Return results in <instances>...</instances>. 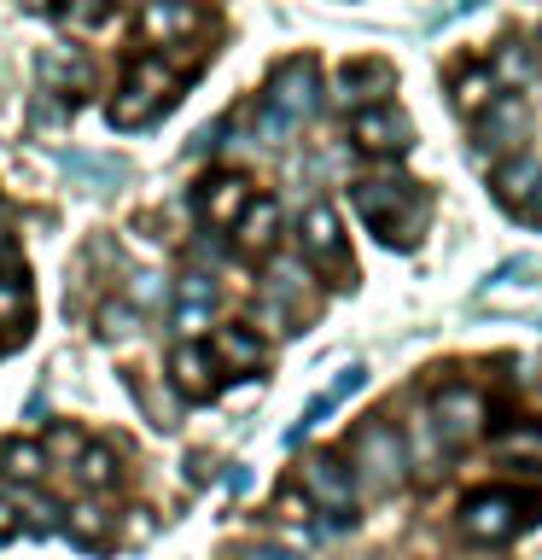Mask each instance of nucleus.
<instances>
[{
	"instance_id": "9",
	"label": "nucleus",
	"mask_w": 542,
	"mask_h": 560,
	"mask_svg": "<svg viewBox=\"0 0 542 560\" xmlns=\"http://www.w3.org/2000/svg\"><path fill=\"white\" fill-rule=\"evenodd\" d=\"M409 117L397 112V105H374V112H362L356 117V147L362 152H379V158H397V152H409Z\"/></svg>"
},
{
	"instance_id": "3",
	"label": "nucleus",
	"mask_w": 542,
	"mask_h": 560,
	"mask_svg": "<svg viewBox=\"0 0 542 560\" xmlns=\"http://www.w3.org/2000/svg\"><path fill=\"white\" fill-rule=\"evenodd\" d=\"M531 520H537V497H519V490H502V485L472 490V497L461 502V532L472 542H507Z\"/></svg>"
},
{
	"instance_id": "16",
	"label": "nucleus",
	"mask_w": 542,
	"mask_h": 560,
	"mask_svg": "<svg viewBox=\"0 0 542 560\" xmlns=\"http://www.w3.org/2000/svg\"><path fill=\"white\" fill-rule=\"evenodd\" d=\"M210 357H222V362H234L239 374H251V368H262V339H257L251 327H222Z\"/></svg>"
},
{
	"instance_id": "29",
	"label": "nucleus",
	"mask_w": 542,
	"mask_h": 560,
	"mask_svg": "<svg viewBox=\"0 0 542 560\" xmlns=\"http://www.w3.org/2000/svg\"><path fill=\"white\" fill-rule=\"evenodd\" d=\"M7 537H17V508L0 497V542H7Z\"/></svg>"
},
{
	"instance_id": "26",
	"label": "nucleus",
	"mask_w": 542,
	"mask_h": 560,
	"mask_svg": "<svg viewBox=\"0 0 542 560\" xmlns=\"http://www.w3.org/2000/svg\"><path fill=\"white\" fill-rule=\"evenodd\" d=\"M82 479L87 485H111L117 479V462L105 450H82Z\"/></svg>"
},
{
	"instance_id": "25",
	"label": "nucleus",
	"mask_w": 542,
	"mask_h": 560,
	"mask_svg": "<svg viewBox=\"0 0 542 560\" xmlns=\"http://www.w3.org/2000/svg\"><path fill=\"white\" fill-rule=\"evenodd\" d=\"M64 532L87 549V542H99V537H105V514H99L94 502H76V508H70V520H64Z\"/></svg>"
},
{
	"instance_id": "4",
	"label": "nucleus",
	"mask_w": 542,
	"mask_h": 560,
	"mask_svg": "<svg viewBox=\"0 0 542 560\" xmlns=\"http://www.w3.org/2000/svg\"><path fill=\"white\" fill-rule=\"evenodd\" d=\"M175 88H181V77H175L164 59H140L134 77L122 82V94L111 100V122L117 129H146V122L175 100Z\"/></svg>"
},
{
	"instance_id": "18",
	"label": "nucleus",
	"mask_w": 542,
	"mask_h": 560,
	"mask_svg": "<svg viewBox=\"0 0 542 560\" xmlns=\"http://www.w3.org/2000/svg\"><path fill=\"white\" fill-rule=\"evenodd\" d=\"M64 170H70V182H82L87 192H111L122 182V164L117 158H87V152H70L64 158Z\"/></svg>"
},
{
	"instance_id": "14",
	"label": "nucleus",
	"mask_w": 542,
	"mask_h": 560,
	"mask_svg": "<svg viewBox=\"0 0 542 560\" xmlns=\"http://www.w3.org/2000/svg\"><path fill=\"white\" fill-rule=\"evenodd\" d=\"M385 88H391V70L374 65V59H356V65H344V70H339V100H344V105L379 100Z\"/></svg>"
},
{
	"instance_id": "11",
	"label": "nucleus",
	"mask_w": 542,
	"mask_h": 560,
	"mask_svg": "<svg viewBox=\"0 0 542 560\" xmlns=\"http://www.w3.org/2000/svg\"><path fill=\"white\" fill-rule=\"evenodd\" d=\"M362 374H367V368H362V362H350V368H344V374H339V380H332V385H327V392H321V397H309V409H304V420H297V427L286 432V444H297V438H304L309 427H321V420H327V415H339V409H344V402H350V397H356V392H362Z\"/></svg>"
},
{
	"instance_id": "27",
	"label": "nucleus",
	"mask_w": 542,
	"mask_h": 560,
	"mask_svg": "<svg viewBox=\"0 0 542 560\" xmlns=\"http://www.w3.org/2000/svg\"><path fill=\"white\" fill-rule=\"evenodd\" d=\"M490 77H514V82H525V77H531V65H525V52H519L514 42H507V47L496 52V70H490Z\"/></svg>"
},
{
	"instance_id": "23",
	"label": "nucleus",
	"mask_w": 542,
	"mask_h": 560,
	"mask_svg": "<svg viewBox=\"0 0 542 560\" xmlns=\"http://www.w3.org/2000/svg\"><path fill=\"white\" fill-rule=\"evenodd\" d=\"M490 82H496V77H490L484 65H479V70H467V77L455 82V100H461V112H472V117H484V112H490Z\"/></svg>"
},
{
	"instance_id": "12",
	"label": "nucleus",
	"mask_w": 542,
	"mask_h": 560,
	"mask_svg": "<svg viewBox=\"0 0 542 560\" xmlns=\"http://www.w3.org/2000/svg\"><path fill=\"white\" fill-rule=\"evenodd\" d=\"M169 374H175V385H181L187 397H216V357L210 350H199V345H181L169 357Z\"/></svg>"
},
{
	"instance_id": "2",
	"label": "nucleus",
	"mask_w": 542,
	"mask_h": 560,
	"mask_svg": "<svg viewBox=\"0 0 542 560\" xmlns=\"http://www.w3.org/2000/svg\"><path fill=\"white\" fill-rule=\"evenodd\" d=\"M315 105H321V70H315V59H286L269 82V105L257 117V135L269 147H280V140H292L297 122L315 117Z\"/></svg>"
},
{
	"instance_id": "8",
	"label": "nucleus",
	"mask_w": 542,
	"mask_h": 560,
	"mask_svg": "<svg viewBox=\"0 0 542 560\" xmlns=\"http://www.w3.org/2000/svg\"><path fill=\"white\" fill-rule=\"evenodd\" d=\"M297 240H304V257L309 262H332L339 275H350V257H344V234H339V217H332L327 205H309L304 222H297Z\"/></svg>"
},
{
	"instance_id": "19",
	"label": "nucleus",
	"mask_w": 542,
	"mask_h": 560,
	"mask_svg": "<svg viewBox=\"0 0 542 560\" xmlns=\"http://www.w3.org/2000/svg\"><path fill=\"white\" fill-rule=\"evenodd\" d=\"M42 467H47V455L35 450L30 438H12V444H0V479L30 485V479H42Z\"/></svg>"
},
{
	"instance_id": "1",
	"label": "nucleus",
	"mask_w": 542,
	"mask_h": 560,
	"mask_svg": "<svg viewBox=\"0 0 542 560\" xmlns=\"http://www.w3.org/2000/svg\"><path fill=\"white\" fill-rule=\"evenodd\" d=\"M350 199H356V210L379 228L385 245H409L414 228L426 222V192L414 182H402V175H367V182L350 187Z\"/></svg>"
},
{
	"instance_id": "28",
	"label": "nucleus",
	"mask_w": 542,
	"mask_h": 560,
	"mask_svg": "<svg viewBox=\"0 0 542 560\" xmlns=\"http://www.w3.org/2000/svg\"><path fill=\"white\" fill-rule=\"evenodd\" d=\"M157 298H164V280H157V275H140V280H134V304H157Z\"/></svg>"
},
{
	"instance_id": "13",
	"label": "nucleus",
	"mask_w": 542,
	"mask_h": 560,
	"mask_svg": "<svg viewBox=\"0 0 542 560\" xmlns=\"http://www.w3.org/2000/svg\"><path fill=\"white\" fill-rule=\"evenodd\" d=\"M210 310H216V280H210V275H187L181 287H175V327H181V332L204 327Z\"/></svg>"
},
{
	"instance_id": "31",
	"label": "nucleus",
	"mask_w": 542,
	"mask_h": 560,
	"mask_svg": "<svg viewBox=\"0 0 542 560\" xmlns=\"http://www.w3.org/2000/svg\"><path fill=\"white\" fill-rule=\"evenodd\" d=\"M531 210H537V217H542V182H537V192H531Z\"/></svg>"
},
{
	"instance_id": "6",
	"label": "nucleus",
	"mask_w": 542,
	"mask_h": 560,
	"mask_svg": "<svg viewBox=\"0 0 542 560\" xmlns=\"http://www.w3.org/2000/svg\"><path fill=\"white\" fill-rule=\"evenodd\" d=\"M432 427L444 432V444H472L484 432V397L467 385H444L432 397Z\"/></svg>"
},
{
	"instance_id": "24",
	"label": "nucleus",
	"mask_w": 542,
	"mask_h": 560,
	"mask_svg": "<svg viewBox=\"0 0 542 560\" xmlns=\"http://www.w3.org/2000/svg\"><path fill=\"white\" fill-rule=\"evenodd\" d=\"M502 455L507 462H525V467H542V427H514L502 438Z\"/></svg>"
},
{
	"instance_id": "21",
	"label": "nucleus",
	"mask_w": 542,
	"mask_h": 560,
	"mask_svg": "<svg viewBox=\"0 0 542 560\" xmlns=\"http://www.w3.org/2000/svg\"><path fill=\"white\" fill-rule=\"evenodd\" d=\"M537 182H542V164L519 158V164H507V170L496 175V199H502V205H531Z\"/></svg>"
},
{
	"instance_id": "30",
	"label": "nucleus",
	"mask_w": 542,
	"mask_h": 560,
	"mask_svg": "<svg viewBox=\"0 0 542 560\" xmlns=\"http://www.w3.org/2000/svg\"><path fill=\"white\" fill-rule=\"evenodd\" d=\"M245 560H297V555H286V549H251Z\"/></svg>"
},
{
	"instance_id": "5",
	"label": "nucleus",
	"mask_w": 542,
	"mask_h": 560,
	"mask_svg": "<svg viewBox=\"0 0 542 560\" xmlns=\"http://www.w3.org/2000/svg\"><path fill=\"white\" fill-rule=\"evenodd\" d=\"M356 472H362V485L374 490V497H391V490L409 479V455H402V438L391 427H362L356 432Z\"/></svg>"
},
{
	"instance_id": "10",
	"label": "nucleus",
	"mask_w": 542,
	"mask_h": 560,
	"mask_svg": "<svg viewBox=\"0 0 542 560\" xmlns=\"http://www.w3.org/2000/svg\"><path fill=\"white\" fill-rule=\"evenodd\" d=\"M304 490L315 502H327L332 514H350V502H356V490H350V472L332 462V455H309L304 462Z\"/></svg>"
},
{
	"instance_id": "17",
	"label": "nucleus",
	"mask_w": 542,
	"mask_h": 560,
	"mask_svg": "<svg viewBox=\"0 0 542 560\" xmlns=\"http://www.w3.org/2000/svg\"><path fill=\"white\" fill-rule=\"evenodd\" d=\"M199 30V12L192 7H146L140 12V35L146 42H169V35H192Z\"/></svg>"
},
{
	"instance_id": "15",
	"label": "nucleus",
	"mask_w": 542,
	"mask_h": 560,
	"mask_svg": "<svg viewBox=\"0 0 542 560\" xmlns=\"http://www.w3.org/2000/svg\"><path fill=\"white\" fill-rule=\"evenodd\" d=\"M280 234V199H251V210L239 217V245L245 252H262Z\"/></svg>"
},
{
	"instance_id": "22",
	"label": "nucleus",
	"mask_w": 542,
	"mask_h": 560,
	"mask_svg": "<svg viewBox=\"0 0 542 560\" xmlns=\"http://www.w3.org/2000/svg\"><path fill=\"white\" fill-rule=\"evenodd\" d=\"M24 322H30V287L17 275H7L0 280V327L24 332Z\"/></svg>"
},
{
	"instance_id": "7",
	"label": "nucleus",
	"mask_w": 542,
	"mask_h": 560,
	"mask_svg": "<svg viewBox=\"0 0 542 560\" xmlns=\"http://www.w3.org/2000/svg\"><path fill=\"white\" fill-rule=\"evenodd\" d=\"M204 228H239V217L251 210V187L239 182V175H210L199 187V199H192Z\"/></svg>"
},
{
	"instance_id": "20",
	"label": "nucleus",
	"mask_w": 542,
	"mask_h": 560,
	"mask_svg": "<svg viewBox=\"0 0 542 560\" xmlns=\"http://www.w3.org/2000/svg\"><path fill=\"white\" fill-rule=\"evenodd\" d=\"M519 122H525V112H519V105H514V100H496V105H490V112L479 117V147H484V152L507 147V140L519 135Z\"/></svg>"
}]
</instances>
